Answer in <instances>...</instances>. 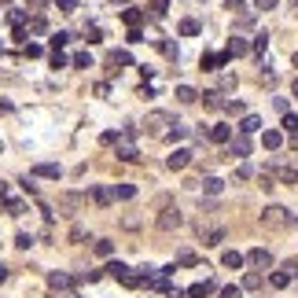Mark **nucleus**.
Wrapping results in <instances>:
<instances>
[{
    "mask_svg": "<svg viewBox=\"0 0 298 298\" xmlns=\"http://www.w3.org/2000/svg\"><path fill=\"white\" fill-rule=\"evenodd\" d=\"M261 225L269 228V232H284V228H291V225H298V221H294V214L284 210V206H265V210H261Z\"/></svg>",
    "mask_w": 298,
    "mask_h": 298,
    "instance_id": "nucleus-1",
    "label": "nucleus"
},
{
    "mask_svg": "<svg viewBox=\"0 0 298 298\" xmlns=\"http://www.w3.org/2000/svg\"><path fill=\"white\" fill-rule=\"evenodd\" d=\"M181 225H184V217H181L177 206H166V210L159 214V221H155V228H159V232H177Z\"/></svg>",
    "mask_w": 298,
    "mask_h": 298,
    "instance_id": "nucleus-2",
    "label": "nucleus"
},
{
    "mask_svg": "<svg viewBox=\"0 0 298 298\" xmlns=\"http://www.w3.org/2000/svg\"><path fill=\"white\" fill-rule=\"evenodd\" d=\"M169 125H173V114H166V111H151V114H147V122H144V129H147V133L166 136Z\"/></svg>",
    "mask_w": 298,
    "mask_h": 298,
    "instance_id": "nucleus-3",
    "label": "nucleus"
},
{
    "mask_svg": "<svg viewBox=\"0 0 298 298\" xmlns=\"http://www.w3.org/2000/svg\"><path fill=\"white\" fill-rule=\"evenodd\" d=\"M48 287L59 291V294H63V291L70 294V291L77 287V276H70V273H48Z\"/></svg>",
    "mask_w": 298,
    "mask_h": 298,
    "instance_id": "nucleus-4",
    "label": "nucleus"
},
{
    "mask_svg": "<svg viewBox=\"0 0 298 298\" xmlns=\"http://www.w3.org/2000/svg\"><path fill=\"white\" fill-rule=\"evenodd\" d=\"M107 273H111L114 280H122L125 287H136V276H133V269H129V265H122V261H111V265H107Z\"/></svg>",
    "mask_w": 298,
    "mask_h": 298,
    "instance_id": "nucleus-5",
    "label": "nucleus"
},
{
    "mask_svg": "<svg viewBox=\"0 0 298 298\" xmlns=\"http://www.w3.org/2000/svg\"><path fill=\"white\" fill-rule=\"evenodd\" d=\"M294 269H298V265H294V261H287L280 273H273V276H269V284H273L276 291H284V287L291 284V280H294Z\"/></svg>",
    "mask_w": 298,
    "mask_h": 298,
    "instance_id": "nucleus-6",
    "label": "nucleus"
},
{
    "mask_svg": "<svg viewBox=\"0 0 298 298\" xmlns=\"http://www.w3.org/2000/svg\"><path fill=\"white\" fill-rule=\"evenodd\" d=\"M247 261L254 265V269H269V265H273V254H269L265 247H254V250L247 254Z\"/></svg>",
    "mask_w": 298,
    "mask_h": 298,
    "instance_id": "nucleus-7",
    "label": "nucleus"
},
{
    "mask_svg": "<svg viewBox=\"0 0 298 298\" xmlns=\"http://www.w3.org/2000/svg\"><path fill=\"white\" fill-rule=\"evenodd\" d=\"M228 59H232L228 52H221V55H210V52H206V55L199 59V70H221V67H225Z\"/></svg>",
    "mask_w": 298,
    "mask_h": 298,
    "instance_id": "nucleus-8",
    "label": "nucleus"
},
{
    "mask_svg": "<svg viewBox=\"0 0 298 298\" xmlns=\"http://www.w3.org/2000/svg\"><path fill=\"white\" fill-rule=\"evenodd\" d=\"M228 155L247 159V155H250V140H247V136H232V140H228Z\"/></svg>",
    "mask_w": 298,
    "mask_h": 298,
    "instance_id": "nucleus-9",
    "label": "nucleus"
},
{
    "mask_svg": "<svg viewBox=\"0 0 298 298\" xmlns=\"http://www.w3.org/2000/svg\"><path fill=\"white\" fill-rule=\"evenodd\" d=\"M188 162H192V151H188V147H177V151L166 159V166H169V169H184Z\"/></svg>",
    "mask_w": 298,
    "mask_h": 298,
    "instance_id": "nucleus-10",
    "label": "nucleus"
},
{
    "mask_svg": "<svg viewBox=\"0 0 298 298\" xmlns=\"http://www.w3.org/2000/svg\"><path fill=\"white\" fill-rule=\"evenodd\" d=\"M92 202H96V206H111V202H114L111 188H103V184H92Z\"/></svg>",
    "mask_w": 298,
    "mask_h": 298,
    "instance_id": "nucleus-11",
    "label": "nucleus"
},
{
    "mask_svg": "<svg viewBox=\"0 0 298 298\" xmlns=\"http://www.w3.org/2000/svg\"><path fill=\"white\" fill-rule=\"evenodd\" d=\"M34 177H48V181H59V177H63V169H59L55 162H41V166H34Z\"/></svg>",
    "mask_w": 298,
    "mask_h": 298,
    "instance_id": "nucleus-12",
    "label": "nucleus"
},
{
    "mask_svg": "<svg viewBox=\"0 0 298 298\" xmlns=\"http://www.w3.org/2000/svg\"><path fill=\"white\" fill-rule=\"evenodd\" d=\"M214 291H217L214 280H199V284L188 287V294H192V298H206V294H214Z\"/></svg>",
    "mask_w": 298,
    "mask_h": 298,
    "instance_id": "nucleus-13",
    "label": "nucleus"
},
{
    "mask_svg": "<svg viewBox=\"0 0 298 298\" xmlns=\"http://www.w3.org/2000/svg\"><path fill=\"white\" fill-rule=\"evenodd\" d=\"M210 140L214 144H228L232 140V125H210Z\"/></svg>",
    "mask_w": 298,
    "mask_h": 298,
    "instance_id": "nucleus-14",
    "label": "nucleus"
},
{
    "mask_svg": "<svg viewBox=\"0 0 298 298\" xmlns=\"http://www.w3.org/2000/svg\"><path fill=\"white\" fill-rule=\"evenodd\" d=\"M199 96H202V103H206L210 111H217V107H225V100H221V92H217V88H206V92H199Z\"/></svg>",
    "mask_w": 298,
    "mask_h": 298,
    "instance_id": "nucleus-15",
    "label": "nucleus"
},
{
    "mask_svg": "<svg viewBox=\"0 0 298 298\" xmlns=\"http://www.w3.org/2000/svg\"><path fill=\"white\" fill-rule=\"evenodd\" d=\"M225 52H228V55H247V52H250V44H247V37H232Z\"/></svg>",
    "mask_w": 298,
    "mask_h": 298,
    "instance_id": "nucleus-16",
    "label": "nucleus"
},
{
    "mask_svg": "<svg viewBox=\"0 0 298 298\" xmlns=\"http://www.w3.org/2000/svg\"><path fill=\"white\" fill-rule=\"evenodd\" d=\"M261 144L269 147V151H276L280 144H284V133H276V129H265V136H261Z\"/></svg>",
    "mask_w": 298,
    "mask_h": 298,
    "instance_id": "nucleus-17",
    "label": "nucleus"
},
{
    "mask_svg": "<svg viewBox=\"0 0 298 298\" xmlns=\"http://www.w3.org/2000/svg\"><path fill=\"white\" fill-rule=\"evenodd\" d=\"M221 261H225V269H243V261H247V258L240 254V250H225V258H221Z\"/></svg>",
    "mask_w": 298,
    "mask_h": 298,
    "instance_id": "nucleus-18",
    "label": "nucleus"
},
{
    "mask_svg": "<svg viewBox=\"0 0 298 298\" xmlns=\"http://www.w3.org/2000/svg\"><path fill=\"white\" fill-rule=\"evenodd\" d=\"M258 129H261V118H258V114H247V118L240 122V133H243V136H247V133H258Z\"/></svg>",
    "mask_w": 298,
    "mask_h": 298,
    "instance_id": "nucleus-19",
    "label": "nucleus"
},
{
    "mask_svg": "<svg viewBox=\"0 0 298 298\" xmlns=\"http://www.w3.org/2000/svg\"><path fill=\"white\" fill-rule=\"evenodd\" d=\"M114 155H118L122 162H136V159H140V151H136L133 144H118V151H114Z\"/></svg>",
    "mask_w": 298,
    "mask_h": 298,
    "instance_id": "nucleus-20",
    "label": "nucleus"
},
{
    "mask_svg": "<svg viewBox=\"0 0 298 298\" xmlns=\"http://www.w3.org/2000/svg\"><path fill=\"white\" fill-rule=\"evenodd\" d=\"M4 210H8L11 217H22V214H26L29 206H26V202H22V199H4Z\"/></svg>",
    "mask_w": 298,
    "mask_h": 298,
    "instance_id": "nucleus-21",
    "label": "nucleus"
},
{
    "mask_svg": "<svg viewBox=\"0 0 298 298\" xmlns=\"http://www.w3.org/2000/svg\"><path fill=\"white\" fill-rule=\"evenodd\" d=\"M111 63H114L118 70H122V67H133V55L125 52V48H114V52H111Z\"/></svg>",
    "mask_w": 298,
    "mask_h": 298,
    "instance_id": "nucleus-22",
    "label": "nucleus"
},
{
    "mask_svg": "<svg viewBox=\"0 0 298 298\" xmlns=\"http://www.w3.org/2000/svg\"><path fill=\"white\" fill-rule=\"evenodd\" d=\"M122 19L129 22V29H136V26H140V19H144V11H140V8H125V11H122Z\"/></svg>",
    "mask_w": 298,
    "mask_h": 298,
    "instance_id": "nucleus-23",
    "label": "nucleus"
},
{
    "mask_svg": "<svg viewBox=\"0 0 298 298\" xmlns=\"http://www.w3.org/2000/svg\"><path fill=\"white\" fill-rule=\"evenodd\" d=\"M177 100H181V103H195L199 92H195L192 85H177Z\"/></svg>",
    "mask_w": 298,
    "mask_h": 298,
    "instance_id": "nucleus-24",
    "label": "nucleus"
},
{
    "mask_svg": "<svg viewBox=\"0 0 298 298\" xmlns=\"http://www.w3.org/2000/svg\"><path fill=\"white\" fill-rule=\"evenodd\" d=\"M111 195H114V199H133V195H136V184H114Z\"/></svg>",
    "mask_w": 298,
    "mask_h": 298,
    "instance_id": "nucleus-25",
    "label": "nucleus"
},
{
    "mask_svg": "<svg viewBox=\"0 0 298 298\" xmlns=\"http://www.w3.org/2000/svg\"><path fill=\"white\" fill-rule=\"evenodd\" d=\"M184 136H188V125H181V122H173V129H166L169 144H177V140H184Z\"/></svg>",
    "mask_w": 298,
    "mask_h": 298,
    "instance_id": "nucleus-26",
    "label": "nucleus"
},
{
    "mask_svg": "<svg viewBox=\"0 0 298 298\" xmlns=\"http://www.w3.org/2000/svg\"><path fill=\"white\" fill-rule=\"evenodd\" d=\"M92 250H96L100 258H111V254H114V243H111V240H96V243H92Z\"/></svg>",
    "mask_w": 298,
    "mask_h": 298,
    "instance_id": "nucleus-27",
    "label": "nucleus"
},
{
    "mask_svg": "<svg viewBox=\"0 0 298 298\" xmlns=\"http://www.w3.org/2000/svg\"><path fill=\"white\" fill-rule=\"evenodd\" d=\"M199 29H202V26H199V19H184V22H181V34H184V37H195Z\"/></svg>",
    "mask_w": 298,
    "mask_h": 298,
    "instance_id": "nucleus-28",
    "label": "nucleus"
},
{
    "mask_svg": "<svg viewBox=\"0 0 298 298\" xmlns=\"http://www.w3.org/2000/svg\"><path fill=\"white\" fill-rule=\"evenodd\" d=\"M70 63H74L77 70H88V67H92V55H88V52H77V55H74Z\"/></svg>",
    "mask_w": 298,
    "mask_h": 298,
    "instance_id": "nucleus-29",
    "label": "nucleus"
},
{
    "mask_svg": "<svg viewBox=\"0 0 298 298\" xmlns=\"http://www.w3.org/2000/svg\"><path fill=\"white\" fill-rule=\"evenodd\" d=\"M202 188H206L210 195H217V192L225 188V181H221V177H206V181H202Z\"/></svg>",
    "mask_w": 298,
    "mask_h": 298,
    "instance_id": "nucleus-30",
    "label": "nucleus"
},
{
    "mask_svg": "<svg viewBox=\"0 0 298 298\" xmlns=\"http://www.w3.org/2000/svg\"><path fill=\"white\" fill-rule=\"evenodd\" d=\"M70 37H74V34H67V29H59V34H52V52H59V48H63V44H67Z\"/></svg>",
    "mask_w": 298,
    "mask_h": 298,
    "instance_id": "nucleus-31",
    "label": "nucleus"
},
{
    "mask_svg": "<svg viewBox=\"0 0 298 298\" xmlns=\"http://www.w3.org/2000/svg\"><path fill=\"white\" fill-rule=\"evenodd\" d=\"M280 181L294 184V181H298V166H280Z\"/></svg>",
    "mask_w": 298,
    "mask_h": 298,
    "instance_id": "nucleus-32",
    "label": "nucleus"
},
{
    "mask_svg": "<svg viewBox=\"0 0 298 298\" xmlns=\"http://www.w3.org/2000/svg\"><path fill=\"white\" fill-rule=\"evenodd\" d=\"M265 48H269V34H258V37H254V55L261 59V55H265Z\"/></svg>",
    "mask_w": 298,
    "mask_h": 298,
    "instance_id": "nucleus-33",
    "label": "nucleus"
},
{
    "mask_svg": "<svg viewBox=\"0 0 298 298\" xmlns=\"http://www.w3.org/2000/svg\"><path fill=\"white\" fill-rule=\"evenodd\" d=\"M159 52H162V55H169V59H177V55H181V48H177L173 41H162V44H159Z\"/></svg>",
    "mask_w": 298,
    "mask_h": 298,
    "instance_id": "nucleus-34",
    "label": "nucleus"
},
{
    "mask_svg": "<svg viewBox=\"0 0 298 298\" xmlns=\"http://www.w3.org/2000/svg\"><path fill=\"white\" fill-rule=\"evenodd\" d=\"M243 287H247V291H258V287H261V276H258V273H247V276H243Z\"/></svg>",
    "mask_w": 298,
    "mask_h": 298,
    "instance_id": "nucleus-35",
    "label": "nucleus"
},
{
    "mask_svg": "<svg viewBox=\"0 0 298 298\" xmlns=\"http://www.w3.org/2000/svg\"><path fill=\"white\" fill-rule=\"evenodd\" d=\"M59 202H63V210H77L81 206V195H63Z\"/></svg>",
    "mask_w": 298,
    "mask_h": 298,
    "instance_id": "nucleus-36",
    "label": "nucleus"
},
{
    "mask_svg": "<svg viewBox=\"0 0 298 298\" xmlns=\"http://www.w3.org/2000/svg\"><path fill=\"white\" fill-rule=\"evenodd\" d=\"M217 294H221V298H243V287H236V284H228V287H221V291H217Z\"/></svg>",
    "mask_w": 298,
    "mask_h": 298,
    "instance_id": "nucleus-37",
    "label": "nucleus"
},
{
    "mask_svg": "<svg viewBox=\"0 0 298 298\" xmlns=\"http://www.w3.org/2000/svg\"><path fill=\"white\" fill-rule=\"evenodd\" d=\"M284 129H287V133H291V136H294V133H298V114H291V111H287V114H284Z\"/></svg>",
    "mask_w": 298,
    "mask_h": 298,
    "instance_id": "nucleus-38",
    "label": "nucleus"
},
{
    "mask_svg": "<svg viewBox=\"0 0 298 298\" xmlns=\"http://www.w3.org/2000/svg\"><path fill=\"white\" fill-rule=\"evenodd\" d=\"M221 240H225V232H221V228H210V232H206V247H217Z\"/></svg>",
    "mask_w": 298,
    "mask_h": 298,
    "instance_id": "nucleus-39",
    "label": "nucleus"
},
{
    "mask_svg": "<svg viewBox=\"0 0 298 298\" xmlns=\"http://www.w3.org/2000/svg\"><path fill=\"white\" fill-rule=\"evenodd\" d=\"M15 247H19V250H29V247H34V236H26V232H19V236H15Z\"/></svg>",
    "mask_w": 298,
    "mask_h": 298,
    "instance_id": "nucleus-40",
    "label": "nucleus"
},
{
    "mask_svg": "<svg viewBox=\"0 0 298 298\" xmlns=\"http://www.w3.org/2000/svg\"><path fill=\"white\" fill-rule=\"evenodd\" d=\"M8 22H11V26H22V22H26V11H19V8L8 11Z\"/></svg>",
    "mask_w": 298,
    "mask_h": 298,
    "instance_id": "nucleus-41",
    "label": "nucleus"
},
{
    "mask_svg": "<svg viewBox=\"0 0 298 298\" xmlns=\"http://www.w3.org/2000/svg\"><path fill=\"white\" fill-rule=\"evenodd\" d=\"M225 111L228 114H243V103L240 100H225Z\"/></svg>",
    "mask_w": 298,
    "mask_h": 298,
    "instance_id": "nucleus-42",
    "label": "nucleus"
},
{
    "mask_svg": "<svg viewBox=\"0 0 298 298\" xmlns=\"http://www.w3.org/2000/svg\"><path fill=\"white\" fill-rule=\"evenodd\" d=\"M169 8V0H151V15H166Z\"/></svg>",
    "mask_w": 298,
    "mask_h": 298,
    "instance_id": "nucleus-43",
    "label": "nucleus"
},
{
    "mask_svg": "<svg viewBox=\"0 0 298 298\" xmlns=\"http://www.w3.org/2000/svg\"><path fill=\"white\" fill-rule=\"evenodd\" d=\"M177 265H195V254H192V250H181V254H177Z\"/></svg>",
    "mask_w": 298,
    "mask_h": 298,
    "instance_id": "nucleus-44",
    "label": "nucleus"
},
{
    "mask_svg": "<svg viewBox=\"0 0 298 298\" xmlns=\"http://www.w3.org/2000/svg\"><path fill=\"white\" fill-rule=\"evenodd\" d=\"M85 34H88V44H100V41H103V37H100V26H88Z\"/></svg>",
    "mask_w": 298,
    "mask_h": 298,
    "instance_id": "nucleus-45",
    "label": "nucleus"
},
{
    "mask_svg": "<svg viewBox=\"0 0 298 298\" xmlns=\"http://www.w3.org/2000/svg\"><path fill=\"white\" fill-rule=\"evenodd\" d=\"M29 29H34V34H44V19H41V15H34V19H29Z\"/></svg>",
    "mask_w": 298,
    "mask_h": 298,
    "instance_id": "nucleus-46",
    "label": "nucleus"
},
{
    "mask_svg": "<svg viewBox=\"0 0 298 298\" xmlns=\"http://www.w3.org/2000/svg\"><path fill=\"white\" fill-rule=\"evenodd\" d=\"M250 177H254V169H250V166H240L236 169V181H250Z\"/></svg>",
    "mask_w": 298,
    "mask_h": 298,
    "instance_id": "nucleus-47",
    "label": "nucleus"
},
{
    "mask_svg": "<svg viewBox=\"0 0 298 298\" xmlns=\"http://www.w3.org/2000/svg\"><path fill=\"white\" fill-rule=\"evenodd\" d=\"M125 41H129V44H140V41H147V37L140 34V26H136V29H129V37H125Z\"/></svg>",
    "mask_w": 298,
    "mask_h": 298,
    "instance_id": "nucleus-48",
    "label": "nucleus"
},
{
    "mask_svg": "<svg viewBox=\"0 0 298 298\" xmlns=\"http://www.w3.org/2000/svg\"><path fill=\"white\" fill-rule=\"evenodd\" d=\"M59 11H77V0H55Z\"/></svg>",
    "mask_w": 298,
    "mask_h": 298,
    "instance_id": "nucleus-49",
    "label": "nucleus"
},
{
    "mask_svg": "<svg viewBox=\"0 0 298 298\" xmlns=\"http://www.w3.org/2000/svg\"><path fill=\"white\" fill-rule=\"evenodd\" d=\"M52 67H55V70L67 67V55H63V52H52Z\"/></svg>",
    "mask_w": 298,
    "mask_h": 298,
    "instance_id": "nucleus-50",
    "label": "nucleus"
},
{
    "mask_svg": "<svg viewBox=\"0 0 298 298\" xmlns=\"http://www.w3.org/2000/svg\"><path fill=\"white\" fill-rule=\"evenodd\" d=\"M254 8L258 11H269V8H276V0H254Z\"/></svg>",
    "mask_w": 298,
    "mask_h": 298,
    "instance_id": "nucleus-51",
    "label": "nucleus"
},
{
    "mask_svg": "<svg viewBox=\"0 0 298 298\" xmlns=\"http://www.w3.org/2000/svg\"><path fill=\"white\" fill-rule=\"evenodd\" d=\"M228 8H232V11H243L247 4H243V0H228Z\"/></svg>",
    "mask_w": 298,
    "mask_h": 298,
    "instance_id": "nucleus-52",
    "label": "nucleus"
},
{
    "mask_svg": "<svg viewBox=\"0 0 298 298\" xmlns=\"http://www.w3.org/2000/svg\"><path fill=\"white\" fill-rule=\"evenodd\" d=\"M4 280H8V265H0V284H4Z\"/></svg>",
    "mask_w": 298,
    "mask_h": 298,
    "instance_id": "nucleus-53",
    "label": "nucleus"
},
{
    "mask_svg": "<svg viewBox=\"0 0 298 298\" xmlns=\"http://www.w3.org/2000/svg\"><path fill=\"white\" fill-rule=\"evenodd\" d=\"M291 88H294V96H298V77H294V85H291Z\"/></svg>",
    "mask_w": 298,
    "mask_h": 298,
    "instance_id": "nucleus-54",
    "label": "nucleus"
},
{
    "mask_svg": "<svg viewBox=\"0 0 298 298\" xmlns=\"http://www.w3.org/2000/svg\"><path fill=\"white\" fill-rule=\"evenodd\" d=\"M114 4H129V0H114Z\"/></svg>",
    "mask_w": 298,
    "mask_h": 298,
    "instance_id": "nucleus-55",
    "label": "nucleus"
},
{
    "mask_svg": "<svg viewBox=\"0 0 298 298\" xmlns=\"http://www.w3.org/2000/svg\"><path fill=\"white\" fill-rule=\"evenodd\" d=\"M291 8H298V0H291Z\"/></svg>",
    "mask_w": 298,
    "mask_h": 298,
    "instance_id": "nucleus-56",
    "label": "nucleus"
},
{
    "mask_svg": "<svg viewBox=\"0 0 298 298\" xmlns=\"http://www.w3.org/2000/svg\"><path fill=\"white\" fill-rule=\"evenodd\" d=\"M294 67H298V52H294Z\"/></svg>",
    "mask_w": 298,
    "mask_h": 298,
    "instance_id": "nucleus-57",
    "label": "nucleus"
},
{
    "mask_svg": "<svg viewBox=\"0 0 298 298\" xmlns=\"http://www.w3.org/2000/svg\"><path fill=\"white\" fill-rule=\"evenodd\" d=\"M0 147H4V144H0Z\"/></svg>",
    "mask_w": 298,
    "mask_h": 298,
    "instance_id": "nucleus-58",
    "label": "nucleus"
},
{
    "mask_svg": "<svg viewBox=\"0 0 298 298\" xmlns=\"http://www.w3.org/2000/svg\"><path fill=\"white\" fill-rule=\"evenodd\" d=\"M0 52H4V48H0Z\"/></svg>",
    "mask_w": 298,
    "mask_h": 298,
    "instance_id": "nucleus-59",
    "label": "nucleus"
}]
</instances>
